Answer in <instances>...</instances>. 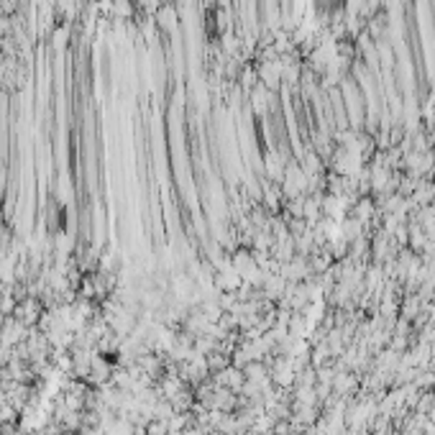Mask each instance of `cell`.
Instances as JSON below:
<instances>
[{
  "mask_svg": "<svg viewBox=\"0 0 435 435\" xmlns=\"http://www.w3.org/2000/svg\"><path fill=\"white\" fill-rule=\"evenodd\" d=\"M213 381L218 386H226V389H231V392L241 394V389H244L246 384V374H244V369L239 366H226L223 371H218V374H213Z\"/></svg>",
  "mask_w": 435,
  "mask_h": 435,
  "instance_id": "cell-1",
  "label": "cell"
}]
</instances>
